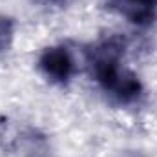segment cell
Masks as SVG:
<instances>
[{
  "label": "cell",
  "mask_w": 157,
  "mask_h": 157,
  "mask_svg": "<svg viewBox=\"0 0 157 157\" xmlns=\"http://www.w3.org/2000/svg\"><path fill=\"white\" fill-rule=\"evenodd\" d=\"M40 2H44V4H49V6H62V4H66L68 0H40Z\"/></svg>",
  "instance_id": "8992f818"
},
{
  "label": "cell",
  "mask_w": 157,
  "mask_h": 157,
  "mask_svg": "<svg viewBox=\"0 0 157 157\" xmlns=\"http://www.w3.org/2000/svg\"><path fill=\"white\" fill-rule=\"evenodd\" d=\"M101 4L135 28L146 29L157 24V0H101Z\"/></svg>",
  "instance_id": "277c9868"
},
{
  "label": "cell",
  "mask_w": 157,
  "mask_h": 157,
  "mask_svg": "<svg viewBox=\"0 0 157 157\" xmlns=\"http://www.w3.org/2000/svg\"><path fill=\"white\" fill-rule=\"evenodd\" d=\"M37 68L55 86H68L75 75V59L68 46L53 44L40 51L37 59Z\"/></svg>",
  "instance_id": "3957f363"
},
{
  "label": "cell",
  "mask_w": 157,
  "mask_h": 157,
  "mask_svg": "<svg viewBox=\"0 0 157 157\" xmlns=\"http://www.w3.org/2000/svg\"><path fill=\"white\" fill-rule=\"evenodd\" d=\"M126 40L121 35H110L97 40L86 51V64L95 84L110 101L119 106L137 104L144 93L141 78L122 66Z\"/></svg>",
  "instance_id": "6da1fadb"
},
{
  "label": "cell",
  "mask_w": 157,
  "mask_h": 157,
  "mask_svg": "<svg viewBox=\"0 0 157 157\" xmlns=\"http://www.w3.org/2000/svg\"><path fill=\"white\" fill-rule=\"evenodd\" d=\"M0 148L17 157H51L48 137L39 128L0 121Z\"/></svg>",
  "instance_id": "7a4b0ae2"
},
{
  "label": "cell",
  "mask_w": 157,
  "mask_h": 157,
  "mask_svg": "<svg viewBox=\"0 0 157 157\" xmlns=\"http://www.w3.org/2000/svg\"><path fill=\"white\" fill-rule=\"evenodd\" d=\"M15 31H17V22L9 15H0V55L9 51L15 40Z\"/></svg>",
  "instance_id": "5b68a950"
}]
</instances>
